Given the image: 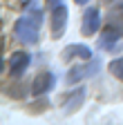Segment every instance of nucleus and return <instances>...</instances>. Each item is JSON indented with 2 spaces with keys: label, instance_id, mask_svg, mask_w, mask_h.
<instances>
[{
  "label": "nucleus",
  "instance_id": "nucleus-8",
  "mask_svg": "<svg viewBox=\"0 0 123 125\" xmlns=\"http://www.w3.org/2000/svg\"><path fill=\"white\" fill-rule=\"evenodd\" d=\"M83 98H85V89L81 87V89H76L74 94H69L67 96V101H65V114H72V112H76V109L81 107V103H83Z\"/></svg>",
  "mask_w": 123,
  "mask_h": 125
},
{
  "label": "nucleus",
  "instance_id": "nucleus-10",
  "mask_svg": "<svg viewBox=\"0 0 123 125\" xmlns=\"http://www.w3.org/2000/svg\"><path fill=\"white\" fill-rule=\"evenodd\" d=\"M112 22H119V27L123 29V5H119L116 9H112Z\"/></svg>",
  "mask_w": 123,
  "mask_h": 125
},
{
  "label": "nucleus",
  "instance_id": "nucleus-5",
  "mask_svg": "<svg viewBox=\"0 0 123 125\" xmlns=\"http://www.w3.org/2000/svg\"><path fill=\"white\" fill-rule=\"evenodd\" d=\"M54 83H56V78H54L52 72H40L34 81H32V94H34V96H40V94L49 92L54 87Z\"/></svg>",
  "mask_w": 123,
  "mask_h": 125
},
{
  "label": "nucleus",
  "instance_id": "nucleus-6",
  "mask_svg": "<svg viewBox=\"0 0 123 125\" xmlns=\"http://www.w3.org/2000/svg\"><path fill=\"white\" fill-rule=\"evenodd\" d=\"M29 54L27 52H13L11 54V58H9V72H11V76H20L27 67H29Z\"/></svg>",
  "mask_w": 123,
  "mask_h": 125
},
{
  "label": "nucleus",
  "instance_id": "nucleus-11",
  "mask_svg": "<svg viewBox=\"0 0 123 125\" xmlns=\"http://www.w3.org/2000/svg\"><path fill=\"white\" fill-rule=\"evenodd\" d=\"M47 2H49V7L54 9V7H58V5H60V0H47Z\"/></svg>",
  "mask_w": 123,
  "mask_h": 125
},
{
  "label": "nucleus",
  "instance_id": "nucleus-9",
  "mask_svg": "<svg viewBox=\"0 0 123 125\" xmlns=\"http://www.w3.org/2000/svg\"><path fill=\"white\" fill-rule=\"evenodd\" d=\"M110 74L114 78H119V81H123V56L110 62Z\"/></svg>",
  "mask_w": 123,
  "mask_h": 125
},
{
  "label": "nucleus",
  "instance_id": "nucleus-3",
  "mask_svg": "<svg viewBox=\"0 0 123 125\" xmlns=\"http://www.w3.org/2000/svg\"><path fill=\"white\" fill-rule=\"evenodd\" d=\"M101 27V9L99 7H87L83 13V34L94 36Z\"/></svg>",
  "mask_w": 123,
  "mask_h": 125
},
{
  "label": "nucleus",
  "instance_id": "nucleus-2",
  "mask_svg": "<svg viewBox=\"0 0 123 125\" xmlns=\"http://www.w3.org/2000/svg\"><path fill=\"white\" fill-rule=\"evenodd\" d=\"M65 27H67V7L58 5L52 9V36L60 38L65 34Z\"/></svg>",
  "mask_w": 123,
  "mask_h": 125
},
{
  "label": "nucleus",
  "instance_id": "nucleus-12",
  "mask_svg": "<svg viewBox=\"0 0 123 125\" xmlns=\"http://www.w3.org/2000/svg\"><path fill=\"white\" fill-rule=\"evenodd\" d=\"M74 2H76V5H85L87 0H74Z\"/></svg>",
  "mask_w": 123,
  "mask_h": 125
},
{
  "label": "nucleus",
  "instance_id": "nucleus-7",
  "mask_svg": "<svg viewBox=\"0 0 123 125\" xmlns=\"http://www.w3.org/2000/svg\"><path fill=\"white\" fill-rule=\"evenodd\" d=\"M83 58V60H89L92 58V52H89V47L87 45H69L65 54H63V60H69V58Z\"/></svg>",
  "mask_w": 123,
  "mask_h": 125
},
{
  "label": "nucleus",
  "instance_id": "nucleus-4",
  "mask_svg": "<svg viewBox=\"0 0 123 125\" xmlns=\"http://www.w3.org/2000/svg\"><path fill=\"white\" fill-rule=\"evenodd\" d=\"M96 69H99V60H89V65H76V67H72V69L67 72V78H65V81H67L69 85H74V83L83 81V78L92 76Z\"/></svg>",
  "mask_w": 123,
  "mask_h": 125
},
{
  "label": "nucleus",
  "instance_id": "nucleus-1",
  "mask_svg": "<svg viewBox=\"0 0 123 125\" xmlns=\"http://www.w3.org/2000/svg\"><path fill=\"white\" fill-rule=\"evenodd\" d=\"M40 25H43L40 9H32V11H27L25 16H20V18L16 20L13 34H16V38L20 42H25V45H36L38 38H40Z\"/></svg>",
  "mask_w": 123,
  "mask_h": 125
}]
</instances>
